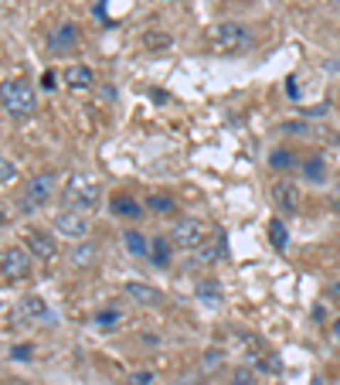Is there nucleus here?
I'll return each instance as SVG.
<instances>
[{
	"instance_id": "24",
	"label": "nucleus",
	"mask_w": 340,
	"mask_h": 385,
	"mask_svg": "<svg viewBox=\"0 0 340 385\" xmlns=\"http://www.w3.org/2000/svg\"><path fill=\"white\" fill-rule=\"evenodd\" d=\"M218 365H221V354H218V351H208V354H204V361H201V371H215Z\"/></svg>"
},
{
	"instance_id": "30",
	"label": "nucleus",
	"mask_w": 340,
	"mask_h": 385,
	"mask_svg": "<svg viewBox=\"0 0 340 385\" xmlns=\"http://www.w3.org/2000/svg\"><path fill=\"white\" fill-rule=\"evenodd\" d=\"M334 334H337V338H340V324H334Z\"/></svg>"
},
{
	"instance_id": "23",
	"label": "nucleus",
	"mask_w": 340,
	"mask_h": 385,
	"mask_svg": "<svg viewBox=\"0 0 340 385\" xmlns=\"http://www.w3.org/2000/svg\"><path fill=\"white\" fill-rule=\"evenodd\" d=\"M31 354H34L31 344H14V348H11V358H17V361H28Z\"/></svg>"
},
{
	"instance_id": "3",
	"label": "nucleus",
	"mask_w": 340,
	"mask_h": 385,
	"mask_svg": "<svg viewBox=\"0 0 340 385\" xmlns=\"http://www.w3.org/2000/svg\"><path fill=\"white\" fill-rule=\"evenodd\" d=\"M208 41L215 51H242V48H248V28L225 21V24H215L208 31Z\"/></svg>"
},
{
	"instance_id": "29",
	"label": "nucleus",
	"mask_w": 340,
	"mask_h": 385,
	"mask_svg": "<svg viewBox=\"0 0 340 385\" xmlns=\"http://www.w3.org/2000/svg\"><path fill=\"white\" fill-rule=\"evenodd\" d=\"M150 382H154V375H150V371H137V375L129 379V385H150Z\"/></svg>"
},
{
	"instance_id": "27",
	"label": "nucleus",
	"mask_w": 340,
	"mask_h": 385,
	"mask_svg": "<svg viewBox=\"0 0 340 385\" xmlns=\"http://www.w3.org/2000/svg\"><path fill=\"white\" fill-rule=\"evenodd\" d=\"M92 256H95L92 246H78V249H75V262H89Z\"/></svg>"
},
{
	"instance_id": "21",
	"label": "nucleus",
	"mask_w": 340,
	"mask_h": 385,
	"mask_svg": "<svg viewBox=\"0 0 340 385\" xmlns=\"http://www.w3.org/2000/svg\"><path fill=\"white\" fill-rule=\"evenodd\" d=\"M307 178L309 181H324L326 174H324V160H309L307 164Z\"/></svg>"
},
{
	"instance_id": "4",
	"label": "nucleus",
	"mask_w": 340,
	"mask_h": 385,
	"mask_svg": "<svg viewBox=\"0 0 340 385\" xmlns=\"http://www.w3.org/2000/svg\"><path fill=\"white\" fill-rule=\"evenodd\" d=\"M51 229L58 232L62 239H68V242H78V239H85V235L92 232V222L85 218V212H75V208H65V212H58V215H55V222H51Z\"/></svg>"
},
{
	"instance_id": "7",
	"label": "nucleus",
	"mask_w": 340,
	"mask_h": 385,
	"mask_svg": "<svg viewBox=\"0 0 340 385\" xmlns=\"http://www.w3.org/2000/svg\"><path fill=\"white\" fill-rule=\"evenodd\" d=\"M51 195H55V174H51V170H45V174H38V178H31V181H28L24 205H28V208H45L48 201H51Z\"/></svg>"
},
{
	"instance_id": "17",
	"label": "nucleus",
	"mask_w": 340,
	"mask_h": 385,
	"mask_svg": "<svg viewBox=\"0 0 340 385\" xmlns=\"http://www.w3.org/2000/svg\"><path fill=\"white\" fill-rule=\"evenodd\" d=\"M150 256H154L156 266H167V262H170V242H167V239H154V249H150Z\"/></svg>"
},
{
	"instance_id": "16",
	"label": "nucleus",
	"mask_w": 340,
	"mask_h": 385,
	"mask_svg": "<svg viewBox=\"0 0 340 385\" xmlns=\"http://www.w3.org/2000/svg\"><path fill=\"white\" fill-rule=\"evenodd\" d=\"M276 201H279V205H286L289 212L299 208V198H296V188L293 185H276Z\"/></svg>"
},
{
	"instance_id": "18",
	"label": "nucleus",
	"mask_w": 340,
	"mask_h": 385,
	"mask_svg": "<svg viewBox=\"0 0 340 385\" xmlns=\"http://www.w3.org/2000/svg\"><path fill=\"white\" fill-rule=\"evenodd\" d=\"M269 239H272V246L276 249H286V225H282L279 218L269 222Z\"/></svg>"
},
{
	"instance_id": "20",
	"label": "nucleus",
	"mask_w": 340,
	"mask_h": 385,
	"mask_svg": "<svg viewBox=\"0 0 340 385\" xmlns=\"http://www.w3.org/2000/svg\"><path fill=\"white\" fill-rule=\"evenodd\" d=\"M232 385H259L252 369H232Z\"/></svg>"
},
{
	"instance_id": "1",
	"label": "nucleus",
	"mask_w": 340,
	"mask_h": 385,
	"mask_svg": "<svg viewBox=\"0 0 340 385\" xmlns=\"http://www.w3.org/2000/svg\"><path fill=\"white\" fill-rule=\"evenodd\" d=\"M62 198H65V205H68V208H75V212H95V208L102 205V185L95 181L92 174L75 170V174L65 181Z\"/></svg>"
},
{
	"instance_id": "2",
	"label": "nucleus",
	"mask_w": 340,
	"mask_h": 385,
	"mask_svg": "<svg viewBox=\"0 0 340 385\" xmlns=\"http://www.w3.org/2000/svg\"><path fill=\"white\" fill-rule=\"evenodd\" d=\"M0 106L11 120H28L34 109H38V93H34L31 82L24 78H7L4 89H0Z\"/></svg>"
},
{
	"instance_id": "13",
	"label": "nucleus",
	"mask_w": 340,
	"mask_h": 385,
	"mask_svg": "<svg viewBox=\"0 0 340 385\" xmlns=\"http://www.w3.org/2000/svg\"><path fill=\"white\" fill-rule=\"evenodd\" d=\"M112 212H116V215H126V218H137L139 212H143V205H139L137 198H129V195H116V198H112Z\"/></svg>"
},
{
	"instance_id": "28",
	"label": "nucleus",
	"mask_w": 340,
	"mask_h": 385,
	"mask_svg": "<svg viewBox=\"0 0 340 385\" xmlns=\"http://www.w3.org/2000/svg\"><path fill=\"white\" fill-rule=\"evenodd\" d=\"M150 208H156V212H170V208H174V201H170V198H150Z\"/></svg>"
},
{
	"instance_id": "25",
	"label": "nucleus",
	"mask_w": 340,
	"mask_h": 385,
	"mask_svg": "<svg viewBox=\"0 0 340 385\" xmlns=\"http://www.w3.org/2000/svg\"><path fill=\"white\" fill-rule=\"evenodd\" d=\"M272 164H276V168H293V154H289V150H286V154L276 150V154H272Z\"/></svg>"
},
{
	"instance_id": "9",
	"label": "nucleus",
	"mask_w": 340,
	"mask_h": 385,
	"mask_svg": "<svg viewBox=\"0 0 340 385\" xmlns=\"http://www.w3.org/2000/svg\"><path fill=\"white\" fill-rule=\"evenodd\" d=\"M75 45H78V28L75 24H58L55 31L48 34V48L58 51V55H62V51H72Z\"/></svg>"
},
{
	"instance_id": "5",
	"label": "nucleus",
	"mask_w": 340,
	"mask_h": 385,
	"mask_svg": "<svg viewBox=\"0 0 340 385\" xmlns=\"http://www.w3.org/2000/svg\"><path fill=\"white\" fill-rule=\"evenodd\" d=\"M0 273H4V279H24L31 273V252L21 246H4V252H0Z\"/></svg>"
},
{
	"instance_id": "15",
	"label": "nucleus",
	"mask_w": 340,
	"mask_h": 385,
	"mask_svg": "<svg viewBox=\"0 0 340 385\" xmlns=\"http://www.w3.org/2000/svg\"><path fill=\"white\" fill-rule=\"evenodd\" d=\"M198 300H204L208 307H218V304H221V290H218V283H211V279L198 283Z\"/></svg>"
},
{
	"instance_id": "22",
	"label": "nucleus",
	"mask_w": 340,
	"mask_h": 385,
	"mask_svg": "<svg viewBox=\"0 0 340 385\" xmlns=\"http://www.w3.org/2000/svg\"><path fill=\"white\" fill-rule=\"evenodd\" d=\"M143 45H147V48H167L170 45V34H147V38H143Z\"/></svg>"
},
{
	"instance_id": "14",
	"label": "nucleus",
	"mask_w": 340,
	"mask_h": 385,
	"mask_svg": "<svg viewBox=\"0 0 340 385\" xmlns=\"http://www.w3.org/2000/svg\"><path fill=\"white\" fill-rule=\"evenodd\" d=\"M123 242H126V249H129L133 256H147V252H150L147 235H143V232H137V229H126L123 232Z\"/></svg>"
},
{
	"instance_id": "6",
	"label": "nucleus",
	"mask_w": 340,
	"mask_h": 385,
	"mask_svg": "<svg viewBox=\"0 0 340 385\" xmlns=\"http://www.w3.org/2000/svg\"><path fill=\"white\" fill-rule=\"evenodd\" d=\"M170 242L177 249H198L204 242V225L198 218H181V222H174V229H170Z\"/></svg>"
},
{
	"instance_id": "10",
	"label": "nucleus",
	"mask_w": 340,
	"mask_h": 385,
	"mask_svg": "<svg viewBox=\"0 0 340 385\" xmlns=\"http://www.w3.org/2000/svg\"><path fill=\"white\" fill-rule=\"evenodd\" d=\"M28 249H31L34 260H41V262H51L55 256H58L55 239H51V235H45V232H31V235H28Z\"/></svg>"
},
{
	"instance_id": "19",
	"label": "nucleus",
	"mask_w": 340,
	"mask_h": 385,
	"mask_svg": "<svg viewBox=\"0 0 340 385\" xmlns=\"http://www.w3.org/2000/svg\"><path fill=\"white\" fill-rule=\"evenodd\" d=\"M0 178H4V188H11L17 181V168H14V160H11V157H4V160H0Z\"/></svg>"
},
{
	"instance_id": "12",
	"label": "nucleus",
	"mask_w": 340,
	"mask_h": 385,
	"mask_svg": "<svg viewBox=\"0 0 340 385\" xmlns=\"http://www.w3.org/2000/svg\"><path fill=\"white\" fill-rule=\"evenodd\" d=\"M24 314H28L34 324H41V321L51 324V321H55V317H51V310H48V304L41 300V297H28V300H24Z\"/></svg>"
},
{
	"instance_id": "8",
	"label": "nucleus",
	"mask_w": 340,
	"mask_h": 385,
	"mask_svg": "<svg viewBox=\"0 0 340 385\" xmlns=\"http://www.w3.org/2000/svg\"><path fill=\"white\" fill-rule=\"evenodd\" d=\"M123 293L133 304H139V307H160L164 304V293L156 290V287H147V283H137V279L123 283Z\"/></svg>"
},
{
	"instance_id": "11",
	"label": "nucleus",
	"mask_w": 340,
	"mask_h": 385,
	"mask_svg": "<svg viewBox=\"0 0 340 385\" xmlns=\"http://www.w3.org/2000/svg\"><path fill=\"white\" fill-rule=\"evenodd\" d=\"M62 78H65L68 89H92L95 86V72L89 65H68L62 72Z\"/></svg>"
},
{
	"instance_id": "26",
	"label": "nucleus",
	"mask_w": 340,
	"mask_h": 385,
	"mask_svg": "<svg viewBox=\"0 0 340 385\" xmlns=\"http://www.w3.org/2000/svg\"><path fill=\"white\" fill-rule=\"evenodd\" d=\"M116 321H119V314H116V310H102V314L95 317V324H102V327H112Z\"/></svg>"
}]
</instances>
